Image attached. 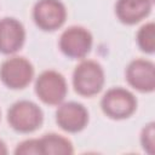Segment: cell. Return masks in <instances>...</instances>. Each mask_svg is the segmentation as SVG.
<instances>
[{"label": "cell", "instance_id": "obj_1", "mask_svg": "<svg viewBox=\"0 0 155 155\" xmlns=\"http://www.w3.org/2000/svg\"><path fill=\"white\" fill-rule=\"evenodd\" d=\"M74 90L85 97L97 94L104 85V71L99 63L91 59L80 62L73 73Z\"/></svg>", "mask_w": 155, "mask_h": 155}, {"label": "cell", "instance_id": "obj_2", "mask_svg": "<svg viewBox=\"0 0 155 155\" xmlns=\"http://www.w3.org/2000/svg\"><path fill=\"white\" fill-rule=\"evenodd\" d=\"M44 120L39 105L30 101H18L13 103L7 111L10 126L21 133H29L38 130Z\"/></svg>", "mask_w": 155, "mask_h": 155}, {"label": "cell", "instance_id": "obj_3", "mask_svg": "<svg viewBox=\"0 0 155 155\" xmlns=\"http://www.w3.org/2000/svg\"><path fill=\"white\" fill-rule=\"evenodd\" d=\"M101 107L108 117L121 120L134 113L137 108V99L128 90L114 87L104 93L101 101Z\"/></svg>", "mask_w": 155, "mask_h": 155}, {"label": "cell", "instance_id": "obj_4", "mask_svg": "<svg viewBox=\"0 0 155 155\" xmlns=\"http://www.w3.org/2000/svg\"><path fill=\"white\" fill-rule=\"evenodd\" d=\"M67 81L62 74L54 70L42 71L35 81V93L46 104L58 105L67 96Z\"/></svg>", "mask_w": 155, "mask_h": 155}, {"label": "cell", "instance_id": "obj_5", "mask_svg": "<svg viewBox=\"0 0 155 155\" xmlns=\"http://www.w3.org/2000/svg\"><path fill=\"white\" fill-rule=\"evenodd\" d=\"M34 68L24 57H10L0 65V79L10 88H24L33 79Z\"/></svg>", "mask_w": 155, "mask_h": 155}, {"label": "cell", "instance_id": "obj_6", "mask_svg": "<svg viewBox=\"0 0 155 155\" xmlns=\"http://www.w3.org/2000/svg\"><path fill=\"white\" fill-rule=\"evenodd\" d=\"M33 18L40 29L52 31L65 22L67 10L59 0H39L34 6Z\"/></svg>", "mask_w": 155, "mask_h": 155}, {"label": "cell", "instance_id": "obj_7", "mask_svg": "<svg viewBox=\"0 0 155 155\" xmlns=\"http://www.w3.org/2000/svg\"><path fill=\"white\" fill-rule=\"evenodd\" d=\"M91 33L79 25H73L65 29L59 38L61 51L70 58H84L91 50Z\"/></svg>", "mask_w": 155, "mask_h": 155}, {"label": "cell", "instance_id": "obj_8", "mask_svg": "<svg viewBox=\"0 0 155 155\" xmlns=\"http://www.w3.org/2000/svg\"><path fill=\"white\" fill-rule=\"evenodd\" d=\"M56 121L62 130L70 133H76L86 127L88 122V113L80 103H61L56 111Z\"/></svg>", "mask_w": 155, "mask_h": 155}, {"label": "cell", "instance_id": "obj_9", "mask_svg": "<svg viewBox=\"0 0 155 155\" xmlns=\"http://www.w3.org/2000/svg\"><path fill=\"white\" fill-rule=\"evenodd\" d=\"M127 82L139 92H153L155 88V67L148 59H134L126 68Z\"/></svg>", "mask_w": 155, "mask_h": 155}, {"label": "cell", "instance_id": "obj_10", "mask_svg": "<svg viewBox=\"0 0 155 155\" xmlns=\"http://www.w3.org/2000/svg\"><path fill=\"white\" fill-rule=\"evenodd\" d=\"M25 31L19 21L11 17L0 19V52L12 54L24 44Z\"/></svg>", "mask_w": 155, "mask_h": 155}, {"label": "cell", "instance_id": "obj_11", "mask_svg": "<svg viewBox=\"0 0 155 155\" xmlns=\"http://www.w3.org/2000/svg\"><path fill=\"white\" fill-rule=\"evenodd\" d=\"M151 6L153 0H117L115 13L120 22L136 24L150 13Z\"/></svg>", "mask_w": 155, "mask_h": 155}, {"label": "cell", "instance_id": "obj_12", "mask_svg": "<svg viewBox=\"0 0 155 155\" xmlns=\"http://www.w3.org/2000/svg\"><path fill=\"white\" fill-rule=\"evenodd\" d=\"M41 154L48 155H69L73 154V144L71 142L56 133H47L39 139Z\"/></svg>", "mask_w": 155, "mask_h": 155}, {"label": "cell", "instance_id": "obj_13", "mask_svg": "<svg viewBox=\"0 0 155 155\" xmlns=\"http://www.w3.org/2000/svg\"><path fill=\"white\" fill-rule=\"evenodd\" d=\"M137 44L139 48L147 53L155 51V25L153 22L142 25L137 33Z\"/></svg>", "mask_w": 155, "mask_h": 155}, {"label": "cell", "instance_id": "obj_14", "mask_svg": "<svg viewBox=\"0 0 155 155\" xmlns=\"http://www.w3.org/2000/svg\"><path fill=\"white\" fill-rule=\"evenodd\" d=\"M15 154L17 155H39L41 154L40 143L39 139H27L22 143H19L15 150Z\"/></svg>", "mask_w": 155, "mask_h": 155}, {"label": "cell", "instance_id": "obj_15", "mask_svg": "<svg viewBox=\"0 0 155 155\" xmlns=\"http://www.w3.org/2000/svg\"><path fill=\"white\" fill-rule=\"evenodd\" d=\"M140 143L147 153L154 154V122L148 124L143 128L140 134Z\"/></svg>", "mask_w": 155, "mask_h": 155}, {"label": "cell", "instance_id": "obj_16", "mask_svg": "<svg viewBox=\"0 0 155 155\" xmlns=\"http://www.w3.org/2000/svg\"><path fill=\"white\" fill-rule=\"evenodd\" d=\"M4 154H7V148H6V144L0 139V155H4Z\"/></svg>", "mask_w": 155, "mask_h": 155}]
</instances>
